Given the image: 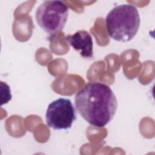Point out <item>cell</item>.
I'll return each instance as SVG.
<instances>
[{
    "mask_svg": "<svg viewBox=\"0 0 155 155\" xmlns=\"http://www.w3.org/2000/svg\"><path fill=\"white\" fill-rule=\"evenodd\" d=\"M80 115L91 125L104 127L113 118L117 102L111 88L101 82H88L74 97Z\"/></svg>",
    "mask_w": 155,
    "mask_h": 155,
    "instance_id": "6da1fadb",
    "label": "cell"
},
{
    "mask_svg": "<svg viewBox=\"0 0 155 155\" xmlns=\"http://www.w3.org/2000/svg\"><path fill=\"white\" fill-rule=\"evenodd\" d=\"M47 125L54 130H67L76 119L75 108L68 99L59 98L48 105L46 114Z\"/></svg>",
    "mask_w": 155,
    "mask_h": 155,
    "instance_id": "277c9868",
    "label": "cell"
},
{
    "mask_svg": "<svg viewBox=\"0 0 155 155\" xmlns=\"http://www.w3.org/2000/svg\"><path fill=\"white\" fill-rule=\"evenodd\" d=\"M36 21L49 34L61 31L67 21L68 7L62 1H45L36 11Z\"/></svg>",
    "mask_w": 155,
    "mask_h": 155,
    "instance_id": "3957f363",
    "label": "cell"
},
{
    "mask_svg": "<svg viewBox=\"0 0 155 155\" xmlns=\"http://www.w3.org/2000/svg\"><path fill=\"white\" fill-rule=\"evenodd\" d=\"M140 23L137 8L131 4H121L107 14L105 24L109 36L119 42H128L137 34Z\"/></svg>",
    "mask_w": 155,
    "mask_h": 155,
    "instance_id": "7a4b0ae2",
    "label": "cell"
},
{
    "mask_svg": "<svg viewBox=\"0 0 155 155\" xmlns=\"http://www.w3.org/2000/svg\"><path fill=\"white\" fill-rule=\"evenodd\" d=\"M65 41L84 58H93V42L91 35L85 30H79L65 38Z\"/></svg>",
    "mask_w": 155,
    "mask_h": 155,
    "instance_id": "5b68a950",
    "label": "cell"
}]
</instances>
